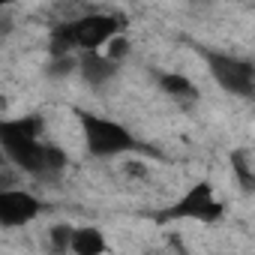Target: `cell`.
I'll return each instance as SVG.
<instances>
[{"instance_id": "10", "label": "cell", "mask_w": 255, "mask_h": 255, "mask_svg": "<svg viewBox=\"0 0 255 255\" xmlns=\"http://www.w3.org/2000/svg\"><path fill=\"white\" fill-rule=\"evenodd\" d=\"M231 168L243 186V192H252L255 186V168H252V159H249V150H234L231 153Z\"/></svg>"}, {"instance_id": "3", "label": "cell", "mask_w": 255, "mask_h": 255, "mask_svg": "<svg viewBox=\"0 0 255 255\" xmlns=\"http://www.w3.org/2000/svg\"><path fill=\"white\" fill-rule=\"evenodd\" d=\"M78 120H81L87 153L96 156V159H111V156L141 150V141L126 129V126H120L117 120H108V117H99V114H90V111H78Z\"/></svg>"}, {"instance_id": "1", "label": "cell", "mask_w": 255, "mask_h": 255, "mask_svg": "<svg viewBox=\"0 0 255 255\" xmlns=\"http://www.w3.org/2000/svg\"><path fill=\"white\" fill-rule=\"evenodd\" d=\"M42 117L27 114V117H12L0 120V150H3L18 168L36 177H51L66 168V153L54 144H42Z\"/></svg>"}, {"instance_id": "4", "label": "cell", "mask_w": 255, "mask_h": 255, "mask_svg": "<svg viewBox=\"0 0 255 255\" xmlns=\"http://www.w3.org/2000/svg\"><path fill=\"white\" fill-rule=\"evenodd\" d=\"M225 213L222 201L216 198L213 186L207 180H198L189 192H183V198H177L171 207H165L159 213V219H195V222H219Z\"/></svg>"}, {"instance_id": "12", "label": "cell", "mask_w": 255, "mask_h": 255, "mask_svg": "<svg viewBox=\"0 0 255 255\" xmlns=\"http://www.w3.org/2000/svg\"><path fill=\"white\" fill-rule=\"evenodd\" d=\"M72 66H75V60H72V57H54V63H51V75H54V78L69 75V72H72Z\"/></svg>"}, {"instance_id": "5", "label": "cell", "mask_w": 255, "mask_h": 255, "mask_svg": "<svg viewBox=\"0 0 255 255\" xmlns=\"http://www.w3.org/2000/svg\"><path fill=\"white\" fill-rule=\"evenodd\" d=\"M207 66H210V75L213 81L231 93V96H252L255 93V69L249 60L243 57H231V54H219V51H207L204 54Z\"/></svg>"}, {"instance_id": "9", "label": "cell", "mask_w": 255, "mask_h": 255, "mask_svg": "<svg viewBox=\"0 0 255 255\" xmlns=\"http://www.w3.org/2000/svg\"><path fill=\"white\" fill-rule=\"evenodd\" d=\"M159 87L174 96V99H195L198 96V87L183 75V72H162L159 75Z\"/></svg>"}, {"instance_id": "11", "label": "cell", "mask_w": 255, "mask_h": 255, "mask_svg": "<svg viewBox=\"0 0 255 255\" xmlns=\"http://www.w3.org/2000/svg\"><path fill=\"white\" fill-rule=\"evenodd\" d=\"M72 225H66V222H57V225H51V231H48V237H51V249L54 252H66L69 249V240H72Z\"/></svg>"}, {"instance_id": "2", "label": "cell", "mask_w": 255, "mask_h": 255, "mask_svg": "<svg viewBox=\"0 0 255 255\" xmlns=\"http://www.w3.org/2000/svg\"><path fill=\"white\" fill-rule=\"evenodd\" d=\"M120 30H123V21L117 15H105V12L78 15V18L63 21L51 30V54L54 57H69L72 48H78L84 54L99 51L114 36H120Z\"/></svg>"}, {"instance_id": "6", "label": "cell", "mask_w": 255, "mask_h": 255, "mask_svg": "<svg viewBox=\"0 0 255 255\" xmlns=\"http://www.w3.org/2000/svg\"><path fill=\"white\" fill-rule=\"evenodd\" d=\"M42 210L45 204L24 189H0V228L30 225Z\"/></svg>"}, {"instance_id": "13", "label": "cell", "mask_w": 255, "mask_h": 255, "mask_svg": "<svg viewBox=\"0 0 255 255\" xmlns=\"http://www.w3.org/2000/svg\"><path fill=\"white\" fill-rule=\"evenodd\" d=\"M0 12H3V9H0Z\"/></svg>"}, {"instance_id": "7", "label": "cell", "mask_w": 255, "mask_h": 255, "mask_svg": "<svg viewBox=\"0 0 255 255\" xmlns=\"http://www.w3.org/2000/svg\"><path fill=\"white\" fill-rule=\"evenodd\" d=\"M78 69H81V78H84L90 87H102L105 81H111V78L117 75V63L108 60L102 51H87V54H81Z\"/></svg>"}, {"instance_id": "8", "label": "cell", "mask_w": 255, "mask_h": 255, "mask_svg": "<svg viewBox=\"0 0 255 255\" xmlns=\"http://www.w3.org/2000/svg\"><path fill=\"white\" fill-rule=\"evenodd\" d=\"M108 249V240L99 228L93 225H81L72 231V240H69V252L72 255H105Z\"/></svg>"}]
</instances>
